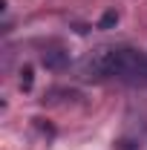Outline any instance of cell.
<instances>
[{
  "label": "cell",
  "mask_w": 147,
  "mask_h": 150,
  "mask_svg": "<svg viewBox=\"0 0 147 150\" xmlns=\"http://www.w3.org/2000/svg\"><path fill=\"white\" fill-rule=\"evenodd\" d=\"M40 64L46 69H52V72H64L69 67V52H64V49H46L40 55Z\"/></svg>",
  "instance_id": "cell-1"
},
{
  "label": "cell",
  "mask_w": 147,
  "mask_h": 150,
  "mask_svg": "<svg viewBox=\"0 0 147 150\" xmlns=\"http://www.w3.org/2000/svg\"><path fill=\"white\" fill-rule=\"evenodd\" d=\"M115 23H118V12H115V9H110V12H104V15H101L98 29H112Z\"/></svg>",
  "instance_id": "cell-2"
},
{
  "label": "cell",
  "mask_w": 147,
  "mask_h": 150,
  "mask_svg": "<svg viewBox=\"0 0 147 150\" xmlns=\"http://www.w3.org/2000/svg\"><path fill=\"white\" fill-rule=\"evenodd\" d=\"M32 67H23L20 69V90H32Z\"/></svg>",
  "instance_id": "cell-3"
}]
</instances>
